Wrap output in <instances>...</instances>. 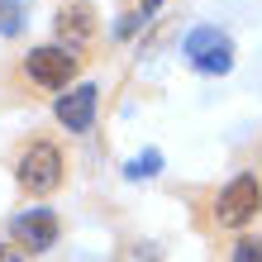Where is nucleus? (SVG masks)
I'll use <instances>...</instances> for the list:
<instances>
[{"label": "nucleus", "mask_w": 262, "mask_h": 262, "mask_svg": "<svg viewBox=\"0 0 262 262\" xmlns=\"http://www.w3.org/2000/svg\"><path fill=\"white\" fill-rule=\"evenodd\" d=\"M186 57H191V67L195 72H210V76H220L234 67V43H229V34H220V29H191L186 34Z\"/></svg>", "instance_id": "nucleus-1"}, {"label": "nucleus", "mask_w": 262, "mask_h": 262, "mask_svg": "<svg viewBox=\"0 0 262 262\" xmlns=\"http://www.w3.org/2000/svg\"><path fill=\"white\" fill-rule=\"evenodd\" d=\"M19 181L34 195L57 191V181H62V152H57L53 143H29L24 158H19Z\"/></svg>", "instance_id": "nucleus-2"}, {"label": "nucleus", "mask_w": 262, "mask_h": 262, "mask_svg": "<svg viewBox=\"0 0 262 262\" xmlns=\"http://www.w3.org/2000/svg\"><path fill=\"white\" fill-rule=\"evenodd\" d=\"M257 205H262V186H257V177H234L224 186V195H220V205H214V214H220V224H229V229H238V224H248L253 214H257Z\"/></svg>", "instance_id": "nucleus-3"}, {"label": "nucleus", "mask_w": 262, "mask_h": 262, "mask_svg": "<svg viewBox=\"0 0 262 262\" xmlns=\"http://www.w3.org/2000/svg\"><path fill=\"white\" fill-rule=\"evenodd\" d=\"M29 76H34L38 86H67L72 76H76V57L72 48H34L29 53Z\"/></svg>", "instance_id": "nucleus-4"}, {"label": "nucleus", "mask_w": 262, "mask_h": 262, "mask_svg": "<svg viewBox=\"0 0 262 262\" xmlns=\"http://www.w3.org/2000/svg\"><path fill=\"white\" fill-rule=\"evenodd\" d=\"M10 229H14V238H19L29 253H48L57 243V214L53 210H24V214L10 220Z\"/></svg>", "instance_id": "nucleus-5"}, {"label": "nucleus", "mask_w": 262, "mask_h": 262, "mask_svg": "<svg viewBox=\"0 0 262 262\" xmlns=\"http://www.w3.org/2000/svg\"><path fill=\"white\" fill-rule=\"evenodd\" d=\"M96 96L100 91L96 86H72L62 100H57V119L72 129V134H81V129H91V119H96Z\"/></svg>", "instance_id": "nucleus-6"}, {"label": "nucleus", "mask_w": 262, "mask_h": 262, "mask_svg": "<svg viewBox=\"0 0 262 262\" xmlns=\"http://www.w3.org/2000/svg\"><path fill=\"white\" fill-rule=\"evenodd\" d=\"M91 29H96V24H91V5H72V10L57 14V34H62V38L81 43V38H91Z\"/></svg>", "instance_id": "nucleus-7"}, {"label": "nucleus", "mask_w": 262, "mask_h": 262, "mask_svg": "<svg viewBox=\"0 0 262 262\" xmlns=\"http://www.w3.org/2000/svg\"><path fill=\"white\" fill-rule=\"evenodd\" d=\"M158 167H162V152H158V148H148L143 158H134V162H129V177H134V181H138V177H152Z\"/></svg>", "instance_id": "nucleus-8"}, {"label": "nucleus", "mask_w": 262, "mask_h": 262, "mask_svg": "<svg viewBox=\"0 0 262 262\" xmlns=\"http://www.w3.org/2000/svg\"><path fill=\"white\" fill-rule=\"evenodd\" d=\"M19 14H24L19 0H0V34H19Z\"/></svg>", "instance_id": "nucleus-9"}, {"label": "nucleus", "mask_w": 262, "mask_h": 262, "mask_svg": "<svg viewBox=\"0 0 262 262\" xmlns=\"http://www.w3.org/2000/svg\"><path fill=\"white\" fill-rule=\"evenodd\" d=\"M234 262H262V238H243L234 248Z\"/></svg>", "instance_id": "nucleus-10"}, {"label": "nucleus", "mask_w": 262, "mask_h": 262, "mask_svg": "<svg viewBox=\"0 0 262 262\" xmlns=\"http://www.w3.org/2000/svg\"><path fill=\"white\" fill-rule=\"evenodd\" d=\"M0 262H24V253H19V248H5V243H0Z\"/></svg>", "instance_id": "nucleus-11"}]
</instances>
